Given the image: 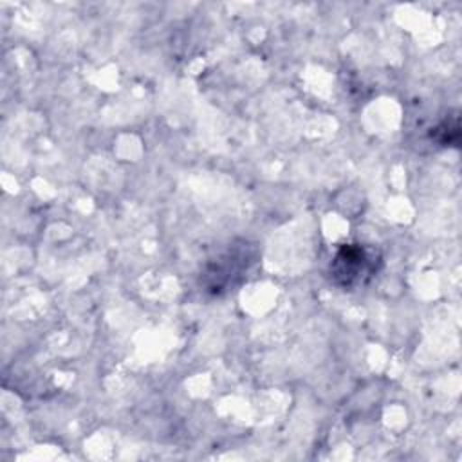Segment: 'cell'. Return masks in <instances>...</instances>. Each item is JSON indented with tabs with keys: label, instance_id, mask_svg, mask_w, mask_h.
<instances>
[{
	"label": "cell",
	"instance_id": "6da1fadb",
	"mask_svg": "<svg viewBox=\"0 0 462 462\" xmlns=\"http://www.w3.org/2000/svg\"><path fill=\"white\" fill-rule=\"evenodd\" d=\"M381 267L377 249L363 244L341 245L330 262V278L337 287L354 289L368 282Z\"/></svg>",
	"mask_w": 462,
	"mask_h": 462
},
{
	"label": "cell",
	"instance_id": "7a4b0ae2",
	"mask_svg": "<svg viewBox=\"0 0 462 462\" xmlns=\"http://www.w3.org/2000/svg\"><path fill=\"white\" fill-rule=\"evenodd\" d=\"M256 262V251L245 242L231 245L227 251L211 260L200 274V283L206 291L220 294L235 285V280H240L249 267Z\"/></svg>",
	"mask_w": 462,
	"mask_h": 462
},
{
	"label": "cell",
	"instance_id": "3957f363",
	"mask_svg": "<svg viewBox=\"0 0 462 462\" xmlns=\"http://www.w3.org/2000/svg\"><path fill=\"white\" fill-rule=\"evenodd\" d=\"M431 139H435L442 146H458V141H460L458 117L455 116L451 121L446 119L439 126H435L431 130Z\"/></svg>",
	"mask_w": 462,
	"mask_h": 462
}]
</instances>
